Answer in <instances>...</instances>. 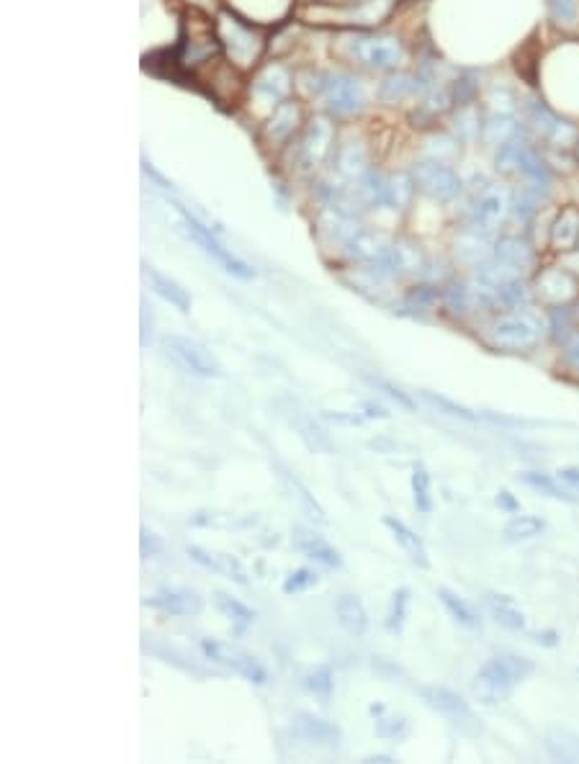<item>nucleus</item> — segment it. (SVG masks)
<instances>
[{"label": "nucleus", "mask_w": 579, "mask_h": 764, "mask_svg": "<svg viewBox=\"0 0 579 764\" xmlns=\"http://www.w3.org/2000/svg\"><path fill=\"white\" fill-rule=\"evenodd\" d=\"M533 662L525 656L515 654H500L492 656L479 667L477 677H474V692L482 703H502L513 695L515 687L523 680H528L533 674Z\"/></svg>", "instance_id": "1"}, {"label": "nucleus", "mask_w": 579, "mask_h": 764, "mask_svg": "<svg viewBox=\"0 0 579 764\" xmlns=\"http://www.w3.org/2000/svg\"><path fill=\"white\" fill-rule=\"evenodd\" d=\"M214 26H217L219 44L230 55L232 65L250 67L260 60V55H263V37L253 26V21L242 19L240 13L235 11H224L219 13Z\"/></svg>", "instance_id": "2"}, {"label": "nucleus", "mask_w": 579, "mask_h": 764, "mask_svg": "<svg viewBox=\"0 0 579 764\" xmlns=\"http://www.w3.org/2000/svg\"><path fill=\"white\" fill-rule=\"evenodd\" d=\"M487 340L492 348L505 353H531L543 340V325L531 314H505L489 325Z\"/></svg>", "instance_id": "3"}, {"label": "nucleus", "mask_w": 579, "mask_h": 764, "mask_svg": "<svg viewBox=\"0 0 579 764\" xmlns=\"http://www.w3.org/2000/svg\"><path fill=\"white\" fill-rule=\"evenodd\" d=\"M525 119H528V127L536 134L538 139H543L551 150H577L579 145V127L572 124L569 119H561L559 114L546 106L541 98H528L525 103Z\"/></svg>", "instance_id": "4"}, {"label": "nucleus", "mask_w": 579, "mask_h": 764, "mask_svg": "<svg viewBox=\"0 0 579 764\" xmlns=\"http://www.w3.org/2000/svg\"><path fill=\"white\" fill-rule=\"evenodd\" d=\"M513 191L505 186H484L477 193V199L471 201L469 211H466V227L477 229L482 235H492L513 211Z\"/></svg>", "instance_id": "5"}, {"label": "nucleus", "mask_w": 579, "mask_h": 764, "mask_svg": "<svg viewBox=\"0 0 579 764\" xmlns=\"http://www.w3.org/2000/svg\"><path fill=\"white\" fill-rule=\"evenodd\" d=\"M412 178H415L417 191L425 193L428 199L441 201V204H448V201H456L464 191V181H461V175L451 168L448 163H441V160H420L415 163V168L410 170Z\"/></svg>", "instance_id": "6"}, {"label": "nucleus", "mask_w": 579, "mask_h": 764, "mask_svg": "<svg viewBox=\"0 0 579 764\" xmlns=\"http://www.w3.org/2000/svg\"><path fill=\"white\" fill-rule=\"evenodd\" d=\"M175 209H178V214H181L183 224H186V229H188V235H191L193 240L199 242L201 250H204V253L209 255V258L217 260V263L222 265L224 271L232 273V276H235V278H242V281H250V278H255L253 268H250V265L245 263V260L237 258V255L232 253V250H227V247H224L222 242L217 240V235H214L212 229L206 227V224H201L199 219L193 217V214L188 209H183V206H175Z\"/></svg>", "instance_id": "7"}, {"label": "nucleus", "mask_w": 579, "mask_h": 764, "mask_svg": "<svg viewBox=\"0 0 579 764\" xmlns=\"http://www.w3.org/2000/svg\"><path fill=\"white\" fill-rule=\"evenodd\" d=\"M314 91L325 98L327 109L338 116H350L363 109V88L353 75L345 73H317Z\"/></svg>", "instance_id": "8"}, {"label": "nucleus", "mask_w": 579, "mask_h": 764, "mask_svg": "<svg viewBox=\"0 0 579 764\" xmlns=\"http://www.w3.org/2000/svg\"><path fill=\"white\" fill-rule=\"evenodd\" d=\"M163 348L168 353L170 361L178 368H183L191 376H199V379H212L219 376V363L209 350L201 343L191 340V337L183 335H165Z\"/></svg>", "instance_id": "9"}, {"label": "nucleus", "mask_w": 579, "mask_h": 764, "mask_svg": "<svg viewBox=\"0 0 579 764\" xmlns=\"http://www.w3.org/2000/svg\"><path fill=\"white\" fill-rule=\"evenodd\" d=\"M348 52L371 70H392L405 57V47L397 37H353L348 39Z\"/></svg>", "instance_id": "10"}, {"label": "nucleus", "mask_w": 579, "mask_h": 764, "mask_svg": "<svg viewBox=\"0 0 579 764\" xmlns=\"http://www.w3.org/2000/svg\"><path fill=\"white\" fill-rule=\"evenodd\" d=\"M332 139H335V129H332L330 119L327 116H314L307 124V129H304L299 150H296V160H299L304 173L317 170L330 157Z\"/></svg>", "instance_id": "11"}, {"label": "nucleus", "mask_w": 579, "mask_h": 764, "mask_svg": "<svg viewBox=\"0 0 579 764\" xmlns=\"http://www.w3.org/2000/svg\"><path fill=\"white\" fill-rule=\"evenodd\" d=\"M536 294L549 307H569L579 299V281L572 271L561 265H549L536 276Z\"/></svg>", "instance_id": "12"}, {"label": "nucleus", "mask_w": 579, "mask_h": 764, "mask_svg": "<svg viewBox=\"0 0 579 764\" xmlns=\"http://www.w3.org/2000/svg\"><path fill=\"white\" fill-rule=\"evenodd\" d=\"M201 651L206 654V659H212V662L230 667L232 672H237L240 677L253 682V685H266L268 682V669L263 667L255 656L230 649V646L219 644V641H212V638H204V641H201Z\"/></svg>", "instance_id": "13"}, {"label": "nucleus", "mask_w": 579, "mask_h": 764, "mask_svg": "<svg viewBox=\"0 0 579 764\" xmlns=\"http://www.w3.org/2000/svg\"><path fill=\"white\" fill-rule=\"evenodd\" d=\"M420 695H423L425 705L433 710H438L441 716H446L448 721L456 723V726H471L477 728V716L471 705L461 698L459 692L451 690V687L443 685H425L420 687Z\"/></svg>", "instance_id": "14"}, {"label": "nucleus", "mask_w": 579, "mask_h": 764, "mask_svg": "<svg viewBox=\"0 0 579 764\" xmlns=\"http://www.w3.org/2000/svg\"><path fill=\"white\" fill-rule=\"evenodd\" d=\"M145 605L160 610L165 615H178V618H191L204 610V600L196 592L181 590V587H163L145 597Z\"/></svg>", "instance_id": "15"}, {"label": "nucleus", "mask_w": 579, "mask_h": 764, "mask_svg": "<svg viewBox=\"0 0 579 764\" xmlns=\"http://www.w3.org/2000/svg\"><path fill=\"white\" fill-rule=\"evenodd\" d=\"M392 237L379 232V229H358L356 235L350 237L348 247L350 258H356L363 265H384L392 250Z\"/></svg>", "instance_id": "16"}, {"label": "nucleus", "mask_w": 579, "mask_h": 764, "mask_svg": "<svg viewBox=\"0 0 579 764\" xmlns=\"http://www.w3.org/2000/svg\"><path fill=\"white\" fill-rule=\"evenodd\" d=\"M294 734L317 749H338L343 741V731L335 723L314 713H299L294 718Z\"/></svg>", "instance_id": "17"}, {"label": "nucleus", "mask_w": 579, "mask_h": 764, "mask_svg": "<svg viewBox=\"0 0 579 764\" xmlns=\"http://www.w3.org/2000/svg\"><path fill=\"white\" fill-rule=\"evenodd\" d=\"M384 268L392 276H420L428 271V255L415 240H394Z\"/></svg>", "instance_id": "18"}, {"label": "nucleus", "mask_w": 579, "mask_h": 764, "mask_svg": "<svg viewBox=\"0 0 579 764\" xmlns=\"http://www.w3.org/2000/svg\"><path fill=\"white\" fill-rule=\"evenodd\" d=\"M188 559L201 564L204 569H212V572L224 574L227 579H235L240 584H248V572H245V566L237 556L232 554H219V551H209L204 546H186Z\"/></svg>", "instance_id": "19"}, {"label": "nucleus", "mask_w": 579, "mask_h": 764, "mask_svg": "<svg viewBox=\"0 0 579 764\" xmlns=\"http://www.w3.org/2000/svg\"><path fill=\"white\" fill-rule=\"evenodd\" d=\"M294 548L302 556L312 559L314 564L325 566V569H338V566H343V556H340L338 548L330 546V543L322 536H317V533H309V530H296Z\"/></svg>", "instance_id": "20"}, {"label": "nucleus", "mask_w": 579, "mask_h": 764, "mask_svg": "<svg viewBox=\"0 0 579 764\" xmlns=\"http://www.w3.org/2000/svg\"><path fill=\"white\" fill-rule=\"evenodd\" d=\"M492 258L510 265V268H515L518 273H525V271H531L533 265H536V250H533V245L525 240V237L505 235L497 240L495 255H492Z\"/></svg>", "instance_id": "21"}, {"label": "nucleus", "mask_w": 579, "mask_h": 764, "mask_svg": "<svg viewBox=\"0 0 579 764\" xmlns=\"http://www.w3.org/2000/svg\"><path fill=\"white\" fill-rule=\"evenodd\" d=\"M299 121H302V109H299V103L286 98V101L276 103V109H273L263 134H266V139L271 142V145H281V142H286V139L299 129Z\"/></svg>", "instance_id": "22"}, {"label": "nucleus", "mask_w": 579, "mask_h": 764, "mask_svg": "<svg viewBox=\"0 0 579 764\" xmlns=\"http://www.w3.org/2000/svg\"><path fill=\"white\" fill-rule=\"evenodd\" d=\"M484 116L477 103H459L451 114V132L459 139L461 145H474L477 139H482Z\"/></svg>", "instance_id": "23"}, {"label": "nucleus", "mask_w": 579, "mask_h": 764, "mask_svg": "<svg viewBox=\"0 0 579 764\" xmlns=\"http://www.w3.org/2000/svg\"><path fill=\"white\" fill-rule=\"evenodd\" d=\"M549 242L556 253H569L579 247V206H564L551 222Z\"/></svg>", "instance_id": "24"}, {"label": "nucleus", "mask_w": 579, "mask_h": 764, "mask_svg": "<svg viewBox=\"0 0 579 764\" xmlns=\"http://www.w3.org/2000/svg\"><path fill=\"white\" fill-rule=\"evenodd\" d=\"M384 525L392 530L394 541H397L399 546H402V551L410 556L412 564H417L420 569H428L430 556H428V548H425L423 538L417 536L415 530H412L410 525L405 523V520L394 518V515H384Z\"/></svg>", "instance_id": "25"}, {"label": "nucleus", "mask_w": 579, "mask_h": 764, "mask_svg": "<svg viewBox=\"0 0 579 764\" xmlns=\"http://www.w3.org/2000/svg\"><path fill=\"white\" fill-rule=\"evenodd\" d=\"M145 278L147 283H150V289L155 291L160 299L168 301L170 307L178 309L181 314L191 312V296H188V291L183 289L181 283L173 281V278L165 276V273H160L157 268H152V265H145Z\"/></svg>", "instance_id": "26"}, {"label": "nucleus", "mask_w": 579, "mask_h": 764, "mask_svg": "<svg viewBox=\"0 0 579 764\" xmlns=\"http://www.w3.org/2000/svg\"><path fill=\"white\" fill-rule=\"evenodd\" d=\"M281 484H284L286 494H289V500L294 502L296 507H299V512H302V515H307L309 520H314V523H320V525L327 523L325 510H322L320 502L314 500V494L309 492L307 487H304V482L299 479V476H294L291 471L281 469Z\"/></svg>", "instance_id": "27"}, {"label": "nucleus", "mask_w": 579, "mask_h": 764, "mask_svg": "<svg viewBox=\"0 0 579 764\" xmlns=\"http://www.w3.org/2000/svg\"><path fill=\"white\" fill-rule=\"evenodd\" d=\"M335 170L343 181L358 183L363 175L368 173V155L366 147L361 142H345L338 147V155H335Z\"/></svg>", "instance_id": "28"}, {"label": "nucleus", "mask_w": 579, "mask_h": 764, "mask_svg": "<svg viewBox=\"0 0 579 764\" xmlns=\"http://www.w3.org/2000/svg\"><path fill=\"white\" fill-rule=\"evenodd\" d=\"M253 91L258 93V96L266 98V101H273V103L286 101V96H289L291 91L289 73H286L281 65L263 67V70L258 73V78H255Z\"/></svg>", "instance_id": "29"}, {"label": "nucleus", "mask_w": 579, "mask_h": 764, "mask_svg": "<svg viewBox=\"0 0 579 764\" xmlns=\"http://www.w3.org/2000/svg\"><path fill=\"white\" fill-rule=\"evenodd\" d=\"M291 412H294V415H289L291 425H294L296 435L302 438V443L309 448V451L322 453V456L335 451V446H332V440L330 435L325 433V428H320V425H317V422H314L309 415H304L302 410H291Z\"/></svg>", "instance_id": "30"}, {"label": "nucleus", "mask_w": 579, "mask_h": 764, "mask_svg": "<svg viewBox=\"0 0 579 764\" xmlns=\"http://www.w3.org/2000/svg\"><path fill=\"white\" fill-rule=\"evenodd\" d=\"M232 3H235V13L255 24L284 19L291 6V0H232Z\"/></svg>", "instance_id": "31"}, {"label": "nucleus", "mask_w": 579, "mask_h": 764, "mask_svg": "<svg viewBox=\"0 0 579 764\" xmlns=\"http://www.w3.org/2000/svg\"><path fill=\"white\" fill-rule=\"evenodd\" d=\"M484 605H487V613L492 615V620H495L497 626L507 628V631H523L525 628V613L515 605L513 597L489 592V595L484 597Z\"/></svg>", "instance_id": "32"}, {"label": "nucleus", "mask_w": 579, "mask_h": 764, "mask_svg": "<svg viewBox=\"0 0 579 764\" xmlns=\"http://www.w3.org/2000/svg\"><path fill=\"white\" fill-rule=\"evenodd\" d=\"M394 0H353L350 6H345L343 21L348 24H361V26H374L392 13Z\"/></svg>", "instance_id": "33"}, {"label": "nucleus", "mask_w": 579, "mask_h": 764, "mask_svg": "<svg viewBox=\"0 0 579 764\" xmlns=\"http://www.w3.org/2000/svg\"><path fill=\"white\" fill-rule=\"evenodd\" d=\"M335 618L350 636H363L368 628V613L356 595H340L335 600Z\"/></svg>", "instance_id": "34"}, {"label": "nucleus", "mask_w": 579, "mask_h": 764, "mask_svg": "<svg viewBox=\"0 0 579 764\" xmlns=\"http://www.w3.org/2000/svg\"><path fill=\"white\" fill-rule=\"evenodd\" d=\"M518 134H523L520 129L518 119L513 114H489L484 119V129H482V142L489 147H497L500 150L502 145H507L510 139H515Z\"/></svg>", "instance_id": "35"}, {"label": "nucleus", "mask_w": 579, "mask_h": 764, "mask_svg": "<svg viewBox=\"0 0 579 764\" xmlns=\"http://www.w3.org/2000/svg\"><path fill=\"white\" fill-rule=\"evenodd\" d=\"M438 597H441L443 608L448 610V615H451L459 626H464L466 631H482V618H479V613L466 597H461L459 592L448 590V587H441Z\"/></svg>", "instance_id": "36"}, {"label": "nucleus", "mask_w": 579, "mask_h": 764, "mask_svg": "<svg viewBox=\"0 0 579 764\" xmlns=\"http://www.w3.org/2000/svg\"><path fill=\"white\" fill-rule=\"evenodd\" d=\"M415 178L412 173H394L386 175V206L394 211H407L415 199Z\"/></svg>", "instance_id": "37"}, {"label": "nucleus", "mask_w": 579, "mask_h": 764, "mask_svg": "<svg viewBox=\"0 0 579 764\" xmlns=\"http://www.w3.org/2000/svg\"><path fill=\"white\" fill-rule=\"evenodd\" d=\"M546 749L559 762H579V734L569 728H551L546 734Z\"/></svg>", "instance_id": "38"}, {"label": "nucleus", "mask_w": 579, "mask_h": 764, "mask_svg": "<svg viewBox=\"0 0 579 764\" xmlns=\"http://www.w3.org/2000/svg\"><path fill=\"white\" fill-rule=\"evenodd\" d=\"M487 237L489 235H482V232H477V229H466L464 235L456 240V253H459V258L469 260V263H474L477 268L482 263H487L489 260Z\"/></svg>", "instance_id": "39"}, {"label": "nucleus", "mask_w": 579, "mask_h": 764, "mask_svg": "<svg viewBox=\"0 0 579 764\" xmlns=\"http://www.w3.org/2000/svg\"><path fill=\"white\" fill-rule=\"evenodd\" d=\"M520 479H523V482L528 484L531 489H536V492L551 497V500H561V502L577 500V497H574V494L569 492V489L564 487V484H561L556 476L541 474V471H525V474H520Z\"/></svg>", "instance_id": "40"}, {"label": "nucleus", "mask_w": 579, "mask_h": 764, "mask_svg": "<svg viewBox=\"0 0 579 764\" xmlns=\"http://www.w3.org/2000/svg\"><path fill=\"white\" fill-rule=\"evenodd\" d=\"M412 502H415L417 512H423V515H430L433 512V479H430L428 469L423 464L412 466Z\"/></svg>", "instance_id": "41"}, {"label": "nucleus", "mask_w": 579, "mask_h": 764, "mask_svg": "<svg viewBox=\"0 0 579 764\" xmlns=\"http://www.w3.org/2000/svg\"><path fill=\"white\" fill-rule=\"evenodd\" d=\"M214 605H217V610L224 615V618H230L232 623L240 628H248L255 620V610H250L245 602L227 595V592H217V595H214Z\"/></svg>", "instance_id": "42"}, {"label": "nucleus", "mask_w": 579, "mask_h": 764, "mask_svg": "<svg viewBox=\"0 0 579 764\" xmlns=\"http://www.w3.org/2000/svg\"><path fill=\"white\" fill-rule=\"evenodd\" d=\"M551 24L559 31L579 29V0H546Z\"/></svg>", "instance_id": "43"}, {"label": "nucleus", "mask_w": 579, "mask_h": 764, "mask_svg": "<svg viewBox=\"0 0 579 764\" xmlns=\"http://www.w3.org/2000/svg\"><path fill=\"white\" fill-rule=\"evenodd\" d=\"M304 687L312 692L314 698H320L322 703L332 698V690H335V672H332L330 664H320V667L309 669L304 674Z\"/></svg>", "instance_id": "44"}, {"label": "nucleus", "mask_w": 579, "mask_h": 764, "mask_svg": "<svg viewBox=\"0 0 579 764\" xmlns=\"http://www.w3.org/2000/svg\"><path fill=\"white\" fill-rule=\"evenodd\" d=\"M543 528H546V523L536 515H518L505 525V536L507 541H528V538L541 536Z\"/></svg>", "instance_id": "45"}, {"label": "nucleus", "mask_w": 579, "mask_h": 764, "mask_svg": "<svg viewBox=\"0 0 579 764\" xmlns=\"http://www.w3.org/2000/svg\"><path fill=\"white\" fill-rule=\"evenodd\" d=\"M407 608H410V590L407 587H399L394 590L392 602H389V613H386V631L389 633H402L407 620Z\"/></svg>", "instance_id": "46"}, {"label": "nucleus", "mask_w": 579, "mask_h": 764, "mask_svg": "<svg viewBox=\"0 0 579 764\" xmlns=\"http://www.w3.org/2000/svg\"><path fill=\"white\" fill-rule=\"evenodd\" d=\"M420 397L425 399V402L433 407V410L443 412V415L448 417H459V420H466V422H479L482 420V412H471L466 410V407H461V404L451 402L448 397H441V394H435V392H420Z\"/></svg>", "instance_id": "47"}, {"label": "nucleus", "mask_w": 579, "mask_h": 764, "mask_svg": "<svg viewBox=\"0 0 579 764\" xmlns=\"http://www.w3.org/2000/svg\"><path fill=\"white\" fill-rule=\"evenodd\" d=\"M417 91V83L415 78H410V75L405 73H394L389 75V78L381 83V101H402V98H407L410 93Z\"/></svg>", "instance_id": "48"}, {"label": "nucleus", "mask_w": 579, "mask_h": 764, "mask_svg": "<svg viewBox=\"0 0 579 764\" xmlns=\"http://www.w3.org/2000/svg\"><path fill=\"white\" fill-rule=\"evenodd\" d=\"M407 728H410V723H407L405 716H384V710L376 713V734L381 739L399 741L407 734Z\"/></svg>", "instance_id": "49"}, {"label": "nucleus", "mask_w": 579, "mask_h": 764, "mask_svg": "<svg viewBox=\"0 0 579 764\" xmlns=\"http://www.w3.org/2000/svg\"><path fill=\"white\" fill-rule=\"evenodd\" d=\"M456 145H461V142L456 137H448V134H435V137L430 139L428 152H430V157H433V160H441V163H448V160H453V157L459 155Z\"/></svg>", "instance_id": "50"}, {"label": "nucleus", "mask_w": 579, "mask_h": 764, "mask_svg": "<svg viewBox=\"0 0 579 764\" xmlns=\"http://www.w3.org/2000/svg\"><path fill=\"white\" fill-rule=\"evenodd\" d=\"M368 381H371V384H374L376 389H381V392H384L386 397H392L394 402L399 404V407H405L407 412H415V410H417L415 399H412L407 392H402V389H399L397 384H392V381L379 379V376H368Z\"/></svg>", "instance_id": "51"}, {"label": "nucleus", "mask_w": 579, "mask_h": 764, "mask_svg": "<svg viewBox=\"0 0 579 764\" xmlns=\"http://www.w3.org/2000/svg\"><path fill=\"white\" fill-rule=\"evenodd\" d=\"M443 301L453 314H464L471 304V289H466L461 283H451L446 294H443Z\"/></svg>", "instance_id": "52"}, {"label": "nucleus", "mask_w": 579, "mask_h": 764, "mask_svg": "<svg viewBox=\"0 0 579 764\" xmlns=\"http://www.w3.org/2000/svg\"><path fill=\"white\" fill-rule=\"evenodd\" d=\"M317 572L314 569H296V572H291L289 577H286L284 582V592L286 595H294V592H304L309 590V587H314L317 584Z\"/></svg>", "instance_id": "53"}, {"label": "nucleus", "mask_w": 579, "mask_h": 764, "mask_svg": "<svg viewBox=\"0 0 579 764\" xmlns=\"http://www.w3.org/2000/svg\"><path fill=\"white\" fill-rule=\"evenodd\" d=\"M435 301V291H430L428 286H420V289H412L410 294L405 296V309H412V312H425L430 309V304Z\"/></svg>", "instance_id": "54"}, {"label": "nucleus", "mask_w": 579, "mask_h": 764, "mask_svg": "<svg viewBox=\"0 0 579 764\" xmlns=\"http://www.w3.org/2000/svg\"><path fill=\"white\" fill-rule=\"evenodd\" d=\"M163 548V538L152 533V530L142 528V533H139V554H142V559H152V556L163 554Z\"/></svg>", "instance_id": "55"}, {"label": "nucleus", "mask_w": 579, "mask_h": 764, "mask_svg": "<svg viewBox=\"0 0 579 764\" xmlns=\"http://www.w3.org/2000/svg\"><path fill=\"white\" fill-rule=\"evenodd\" d=\"M556 479L572 494L579 492V466H564V469L556 471Z\"/></svg>", "instance_id": "56"}, {"label": "nucleus", "mask_w": 579, "mask_h": 764, "mask_svg": "<svg viewBox=\"0 0 579 764\" xmlns=\"http://www.w3.org/2000/svg\"><path fill=\"white\" fill-rule=\"evenodd\" d=\"M564 363H567L572 371H579V335L572 337V340L564 345Z\"/></svg>", "instance_id": "57"}, {"label": "nucleus", "mask_w": 579, "mask_h": 764, "mask_svg": "<svg viewBox=\"0 0 579 764\" xmlns=\"http://www.w3.org/2000/svg\"><path fill=\"white\" fill-rule=\"evenodd\" d=\"M361 417H368V420H376V417H379V420H386V417H389V412H386L384 407H381V404L366 402V404H363V415Z\"/></svg>", "instance_id": "58"}, {"label": "nucleus", "mask_w": 579, "mask_h": 764, "mask_svg": "<svg viewBox=\"0 0 579 764\" xmlns=\"http://www.w3.org/2000/svg\"><path fill=\"white\" fill-rule=\"evenodd\" d=\"M497 505H500L502 510H507V512H518L520 510V505L513 500V494H510V492H500V494H497Z\"/></svg>", "instance_id": "59"}, {"label": "nucleus", "mask_w": 579, "mask_h": 764, "mask_svg": "<svg viewBox=\"0 0 579 764\" xmlns=\"http://www.w3.org/2000/svg\"><path fill=\"white\" fill-rule=\"evenodd\" d=\"M536 641L543 646H554L556 644V633H536Z\"/></svg>", "instance_id": "60"}, {"label": "nucleus", "mask_w": 579, "mask_h": 764, "mask_svg": "<svg viewBox=\"0 0 579 764\" xmlns=\"http://www.w3.org/2000/svg\"><path fill=\"white\" fill-rule=\"evenodd\" d=\"M569 312H572V322H574V327H579V299H577V304H574V307L569 309Z\"/></svg>", "instance_id": "61"}, {"label": "nucleus", "mask_w": 579, "mask_h": 764, "mask_svg": "<svg viewBox=\"0 0 579 764\" xmlns=\"http://www.w3.org/2000/svg\"><path fill=\"white\" fill-rule=\"evenodd\" d=\"M366 762H392V757H368Z\"/></svg>", "instance_id": "62"}, {"label": "nucleus", "mask_w": 579, "mask_h": 764, "mask_svg": "<svg viewBox=\"0 0 579 764\" xmlns=\"http://www.w3.org/2000/svg\"><path fill=\"white\" fill-rule=\"evenodd\" d=\"M577 157H579V145H577Z\"/></svg>", "instance_id": "63"}]
</instances>
